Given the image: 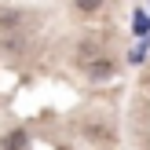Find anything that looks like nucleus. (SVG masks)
<instances>
[{
    "mask_svg": "<svg viewBox=\"0 0 150 150\" xmlns=\"http://www.w3.org/2000/svg\"><path fill=\"white\" fill-rule=\"evenodd\" d=\"M73 4H77L81 11H95V7H103V0H73Z\"/></svg>",
    "mask_w": 150,
    "mask_h": 150,
    "instance_id": "obj_2",
    "label": "nucleus"
},
{
    "mask_svg": "<svg viewBox=\"0 0 150 150\" xmlns=\"http://www.w3.org/2000/svg\"><path fill=\"white\" fill-rule=\"evenodd\" d=\"M22 143H26V136H22V132H15V136H7V139H4V146H7V150H18Z\"/></svg>",
    "mask_w": 150,
    "mask_h": 150,
    "instance_id": "obj_1",
    "label": "nucleus"
}]
</instances>
